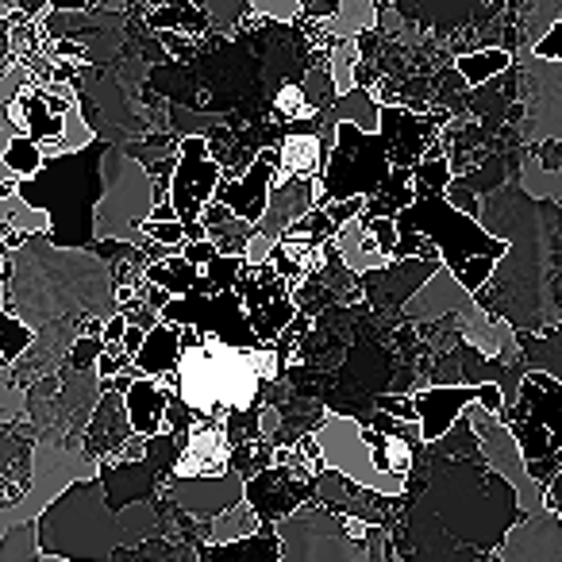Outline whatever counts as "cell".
Instances as JSON below:
<instances>
[{
  "instance_id": "6da1fadb",
  "label": "cell",
  "mask_w": 562,
  "mask_h": 562,
  "mask_svg": "<svg viewBox=\"0 0 562 562\" xmlns=\"http://www.w3.org/2000/svg\"><path fill=\"white\" fill-rule=\"evenodd\" d=\"M393 224L416 232L424 239L428 235L436 243L439 266L451 273V281L462 293H482L493 278V266L505 255V243L497 235L485 232L477 220L454 212L443 196H416L405 212L393 216Z\"/></svg>"
},
{
  "instance_id": "7a4b0ae2",
  "label": "cell",
  "mask_w": 562,
  "mask_h": 562,
  "mask_svg": "<svg viewBox=\"0 0 562 562\" xmlns=\"http://www.w3.org/2000/svg\"><path fill=\"white\" fill-rule=\"evenodd\" d=\"M390 158L378 135H362L351 124H336V143L324 158L321 181H313V209H328L336 201H370L390 178Z\"/></svg>"
},
{
  "instance_id": "3957f363",
  "label": "cell",
  "mask_w": 562,
  "mask_h": 562,
  "mask_svg": "<svg viewBox=\"0 0 562 562\" xmlns=\"http://www.w3.org/2000/svg\"><path fill=\"white\" fill-rule=\"evenodd\" d=\"M313 439L324 454V467H331L339 477H347V482L359 485V490H370V493L378 490L393 501L408 485V482H401V477L378 474L374 454H370V443H367V431H362V424L351 420V416L324 413V420H321V428L313 431Z\"/></svg>"
},
{
  "instance_id": "277c9868",
  "label": "cell",
  "mask_w": 562,
  "mask_h": 562,
  "mask_svg": "<svg viewBox=\"0 0 562 562\" xmlns=\"http://www.w3.org/2000/svg\"><path fill=\"white\" fill-rule=\"evenodd\" d=\"M178 166L170 173V209L178 224H193L220 186V166L212 162V147L204 135H186L178 143Z\"/></svg>"
},
{
  "instance_id": "5b68a950",
  "label": "cell",
  "mask_w": 562,
  "mask_h": 562,
  "mask_svg": "<svg viewBox=\"0 0 562 562\" xmlns=\"http://www.w3.org/2000/svg\"><path fill=\"white\" fill-rule=\"evenodd\" d=\"M232 462V447L224 439L220 420H196L181 439V451L170 467L173 482H196V477H224Z\"/></svg>"
},
{
  "instance_id": "8992f818",
  "label": "cell",
  "mask_w": 562,
  "mask_h": 562,
  "mask_svg": "<svg viewBox=\"0 0 562 562\" xmlns=\"http://www.w3.org/2000/svg\"><path fill=\"white\" fill-rule=\"evenodd\" d=\"M308 497H313V485L297 482V477L278 467L262 470V474H255L250 482H243V505L258 516V524L285 520V516L297 513Z\"/></svg>"
},
{
  "instance_id": "52a82bcc",
  "label": "cell",
  "mask_w": 562,
  "mask_h": 562,
  "mask_svg": "<svg viewBox=\"0 0 562 562\" xmlns=\"http://www.w3.org/2000/svg\"><path fill=\"white\" fill-rule=\"evenodd\" d=\"M166 497L178 508H186V516L196 520H216V516L232 513L235 505H243V477H235L227 470L224 477H196V482H166Z\"/></svg>"
},
{
  "instance_id": "ba28073f",
  "label": "cell",
  "mask_w": 562,
  "mask_h": 562,
  "mask_svg": "<svg viewBox=\"0 0 562 562\" xmlns=\"http://www.w3.org/2000/svg\"><path fill=\"white\" fill-rule=\"evenodd\" d=\"M477 401V385H428L413 397V413H416V428H420L424 443H436L447 431L454 428L467 405Z\"/></svg>"
},
{
  "instance_id": "9c48e42d",
  "label": "cell",
  "mask_w": 562,
  "mask_h": 562,
  "mask_svg": "<svg viewBox=\"0 0 562 562\" xmlns=\"http://www.w3.org/2000/svg\"><path fill=\"white\" fill-rule=\"evenodd\" d=\"M273 173H278L273 166H266V162H258V158H255V162H250L235 181H220L216 193H212V201L224 204L235 220H243V224L255 227L258 220H262V212H266V201H270Z\"/></svg>"
},
{
  "instance_id": "30bf717a",
  "label": "cell",
  "mask_w": 562,
  "mask_h": 562,
  "mask_svg": "<svg viewBox=\"0 0 562 562\" xmlns=\"http://www.w3.org/2000/svg\"><path fill=\"white\" fill-rule=\"evenodd\" d=\"M443 266L436 262H420V258H405V262H390L378 273H362V293L378 301V308H405V301L420 290L424 281L431 278Z\"/></svg>"
},
{
  "instance_id": "8fae6325",
  "label": "cell",
  "mask_w": 562,
  "mask_h": 562,
  "mask_svg": "<svg viewBox=\"0 0 562 562\" xmlns=\"http://www.w3.org/2000/svg\"><path fill=\"white\" fill-rule=\"evenodd\" d=\"M278 173H273V186H285V181H316V173L324 170V147L321 132H285V139L278 143Z\"/></svg>"
},
{
  "instance_id": "7c38bea8",
  "label": "cell",
  "mask_w": 562,
  "mask_h": 562,
  "mask_svg": "<svg viewBox=\"0 0 562 562\" xmlns=\"http://www.w3.org/2000/svg\"><path fill=\"white\" fill-rule=\"evenodd\" d=\"M173 393L166 390L162 382H150V378H135L124 393V416H127V428L132 436L143 439H155L162 431V416L166 405H170Z\"/></svg>"
},
{
  "instance_id": "4fadbf2b",
  "label": "cell",
  "mask_w": 562,
  "mask_h": 562,
  "mask_svg": "<svg viewBox=\"0 0 562 562\" xmlns=\"http://www.w3.org/2000/svg\"><path fill=\"white\" fill-rule=\"evenodd\" d=\"M181 359V344H178V328L170 324H155V328L143 336V347L135 351L132 370L139 378H150V382H162L178 370Z\"/></svg>"
},
{
  "instance_id": "5bb4252c",
  "label": "cell",
  "mask_w": 562,
  "mask_h": 562,
  "mask_svg": "<svg viewBox=\"0 0 562 562\" xmlns=\"http://www.w3.org/2000/svg\"><path fill=\"white\" fill-rule=\"evenodd\" d=\"M331 124H351L362 135H378V101L370 89H351L347 97H336L331 109L324 112Z\"/></svg>"
},
{
  "instance_id": "9a60e30c",
  "label": "cell",
  "mask_w": 562,
  "mask_h": 562,
  "mask_svg": "<svg viewBox=\"0 0 562 562\" xmlns=\"http://www.w3.org/2000/svg\"><path fill=\"white\" fill-rule=\"evenodd\" d=\"M255 528H258V516L250 513L247 505H235L232 513L204 524V539H209L212 547H227V543H239V539H250Z\"/></svg>"
},
{
  "instance_id": "2e32d148",
  "label": "cell",
  "mask_w": 562,
  "mask_h": 562,
  "mask_svg": "<svg viewBox=\"0 0 562 562\" xmlns=\"http://www.w3.org/2000/svg\"><path fill=\"white\" fill-rule=\"evenodd\" d=\"M508 63H513V55H508L505 47H485V50H474V55H462L459 63H454V70H459V78L467 81V86H485L490 78L505 74Z\"/></svg>"
},
{
  "instance_id": "e0dca14e",
  "label": "cell",
  "mask_w": 562,
  "mask_h": 562,
  "mask_svg": "<svg viewBox=\"0 0 562 562\" xmlns=\"http://www.w3.org/2000/svg\"><path fill=\"white\" fill-rule=\"evenodd\" d=\"M4 166L16 173V181H32L43 170V150L24 135H12L9 147H4Z\"/></svg>"
},
{
  "instance_id": "ac0fdd59",
  "label": "cell",
  "mask_w": 562,
  "mask_h": 562,
  "mask_svg": "<svg viewBox=\"0 0 562 562\" xmlns=\"http://www.w3.org/2000/svg\"><path fill=\"white\" fill-rule=\"evenodd\" d=\"M273 120H281V124H308V120H316V112L305 104V93H301L297 81H285V86L273 93Z\"/></svg>"
},
{
  "instance_id": "d6986e66",
  "label": "cell",
  "mask_w": 562,
  "mask_h": 562,
  "mask_svg": "<svg viewBox=\"0 0 562 562\" xmlns=\"http://www.w3.org/2000/svg\"><path fill=\"white\" fill-rule=\"evenodd\" d=\"M32 344H35V331L24 321H16L12 313H0V359L16 362Z\"/></svg>"
},
{
  "instance_id": "ffe728a7",
  "label": "cell",
  "mask_w": 562,
  "mask_h": 562,
  "mask_svg": "<svg viewBox=\"0 0 562 562\" xmlns=\"http://www.w3.org/2000/svg\"><path fill=\"white\" fill-rule=\"evenodd\" d=\"M247 270V262L243 258H224V255H216L209 266L201 270V278L209 281V290H212V297L216 293H227V290H235V281H239V273Z\"/></svg>"
},
{
  "instance_id": "44dd1931",
  "label": "cell",
  "mask_w": 562,
  "mask_h": 562,
  "mask_svg": "<svg viewBox=\"0 0 562 562\" xmlns=\"http://www.w3.org/2000/svg\"><path fill=\"white\" fill-rule=\"evenodd\" d=\"M139 232H143V239H150L155 247L170 250V255H178L181 243H186V232H181L178 220H166V224H155V220H143Z\"/></svg>"
},
{
  "instance_id": "7402d4cb",
  "label": "cell",
  "mask_w": 562,
  "mask_h": 562,
  "mask_svg": "<svg viewBox=\"0 0 562 562\" xmlns=\"http://www.w3.org/2000/svg\"><path fill=\"white\" fill-rule=\"evenodd\" d=\"M362 209H367V201H359V196H351V201H336V204H328V209H321L324 216H328V224L336 227H344V224H351V220H359L362 216Z\"/></svg>"
},
{
  "instance_id": "603a6c76",
  "label": "cell",
  "mask_w": 562,
  "mask_h": 562,
  "mask_svg": "<svg viewBox=\"0 0 562 562\" xmlns=\"http://www.w3.org/2000/svg\"><path fill=\"white\" fill-rule=\"evenodd\" d=\"M247 12H258V16H273V20H301L305 9H301L297 0H285V4H250Z\"/></svg>"
},
{
  "instance_id": "cb8c5ba5",
  "label": "cell",
  "mask_w": 562,
  "mask_h": 562,
  "mask_svg": "<svg viewBox=\"0 0 562 562\" xmlns=\"http://www.w3.org/2000/svg\"><path fill=\"white\" fill-rule=\"evenodd\" d=\"M97 355H101V339H78V344H74V355H70L74 370H89L97 362Z\"/></svg>"
},
{
  "instance_id": "d4e9b609",
  "label": "cell",
  "mask_w": 562,
  "mask_h": 562,
  "mask_svg": "<svg viewBox=\"0 0 562 562\" xmlns=\"http://www.w3.org/2000/svg\"><path fill=\"white\" fill-rule=\"evenodd\" d=\"M559 40H562V24H551V27H547V40L536 43V47H531V55L554 66V63H559Z\"/></svg>"
},
{
  "instance_id": "484cf974",
  "label": "cell",
  "mask_w": 562,
  "mask_h": 562,
  "mask_svg": "<svg viewBox=\"0 0 562 562\" xmlns=\"http://www.w3.org/2000/svg\"><path fill=\"white\" fill-rule=\"evenodd\" d=\"M336 524H339V531H344L347 539H355V543H362V539H367V531H370V524L359 520V516H336Z\"/></svg>"
},
{
  "instance_id": "4316f807",
  "label": "cell",
  "mask_w": 562,
  "mask_h": 562,
  "mask_svg": "<svg viewBox=\"0 0 562 562\" xmlns=\"http://www.w3.org/2000/svg\"><path fill=\"white\" fill-rule=\"evenodd\" d=\"M124 331H127V321L124 316H109V321H104V328H101V347H109V344H120V339H124Z\"/></svg>"
},
{
  "instance_id": "83f0119b",
  "label": "cell",
  "mask_w": 562,
  "mask_h": 562,
  "mask_svg": "<svg viewBox=\"0 0 562 562\" xmlns=\"http://www.w3.org/2000/svg\"><path fill=\"white\" fill-rule=\"evenodd\" d=\"M158 40L170 47V55H186V47L193 43V40H186V35H178V32H158Z\"/></svg>"
},
{
  "instance_id": "f1b7e54d",
  "label": "cell",
  "mask_w": 562,
  "mask_h": 562,
  "mask_svg": "<svg viewBox=\"0 0 562 562\" xmlns=\"http://www.w3.org/2000/svg\"><path fill=\"white\" fill-rule=\"evenodd\" d=\"M143 347V331H135V328H127L124 331V339H120V351L127 355V359H135V351Z\"/></svg>"
},
{
  "instance_id": "f546056e",
  "label": "cell",
  "mask_w": 562,
  "mask_h": 562,
  "mask_svg": "<svg viewBox=\"0 0 562 562\" xmlns=\"http://www.w3.org/2000/svg\"><path fill=\"white\" fill-rule=\"evenodd\" d=\"M40 562H63V559H47V554H43V559Z\"/></svg>"
}]
</instances>
